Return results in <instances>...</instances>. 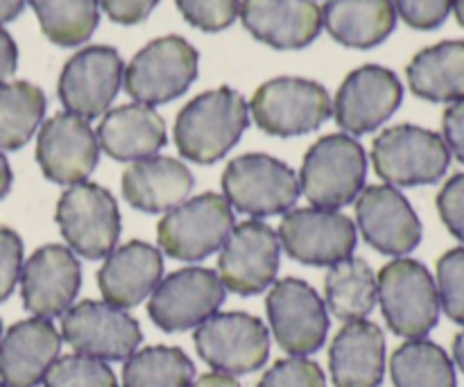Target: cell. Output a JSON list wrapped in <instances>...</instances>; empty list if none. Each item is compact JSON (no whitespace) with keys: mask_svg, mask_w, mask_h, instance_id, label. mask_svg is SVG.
<instances>
[{"mask_svg":"<svg viewBox=\"0 0 464 387\" xmlns=\"http://www.w3.org/2000/svg\"><path fill=\"white\" fill-rule=\"evenodd\" d=\"M249 125V107L231 86L207 91L190 100L175 121V145L193 163H216L227 157Z\"/></svg>","mask_w":464,"mask_h":387,"instance_id":"6da1fadb","label":"cell"},{"mask_svg":"<svg viewBox=\"0 0 464 387\" xmlns=\"http://www.w3.org/2000/svg\"><path fill=\"white\" fill-rule=\"evenodd\" d=\"M376 302L390 331L399 338L421 340L438 326L440 297L429 267L415 258H394L379 272Z\"/></svg>","mask_w":464,"mask_h":387,"instance_id":"7a4b0ae2","label":"cell"},{"mask_svg":"<svg viewBox=\"0 0 464 387\" xmlns=\"http://www.w3.org/2000/svg\"><path fill=\"white\" fill-rule=\"evenodd\" d=\"M367 175L362 145L347 134L322 136L308 148L299 170V193L317 208L347 207L361 195Z\"/></svg>","mask_w":464,"mask_h":387,"instance_id":"3957f363","label":"cell"},{"mask_svg":"<svg viewBox=\"0 0 464 387\" xmlns=\"http://www.w3.org/2000/svg\"><path fill=\"white\" fill-rule=\"evenodd\" d=\"M372 163L388 186L411 189L442 179L451 163V152L435 131L417 125H394L376 136Z\"/></svg>","mask_w":464,"mask_h":387,"instance_id":"277c9868","label":"cell"},{"mask_svg":"<svg viewBox=\"0 0 464 387\" xmlns=\"http://www.w3.org/2000/svg\"><path fill=\"white\" fill-rule=\"evenodd\" d=\"M222 190L231 208L249 218L288 213L299 199V179L290 166L270 154H243L227 163Z\"/></svg>","mask_w":464,"mask_h":387,"instance_id":"5b68a950","label":"cell"},{"mask_svg":"<svg viewBox=\"0 0 464 387\" xmlns=\"http://www.w3.org/2000/svg\"><path fill=\"white\" fill-rule=\"evenodd\" d=\"M54 220L68 249L91 261L107 258L121 240L122 222L116 199L91 181L68 186L57 202Z\"/></svg>","mask_w":464,"mask_h":387,"instance_id":"8992f818","label":"cell"},{"mask_svg":"<svg viewBox=\"0 0 464 387\" xmlns=\"http://www.w3.org/2000/svg\"><path fill=\"white\" fill-rule=\"evenodd\" d=\"M199 53L184 36L154 39L125 68V91L139 104H166L179 98L198 77Z\"/></svg>","mask_w":464,"mask_h":387,"instance_id":"52a82bcc","label":"cell"},{"mask_svg":"<svg viewBox=\"0 0 464 387\" xmlns=\"http://www.w3.org/2000/svg\"><path fill=\"white\" fill-rule=\"evenodd\" d=\"M236 227L225 195L202 193L168 211L157 225L159 247L179 261H202L225 245Z\"/></svg>","mask_w":464,"mask_h":387,"instance_id":"ba28073f","label":"cell"},{"mask_svg":"<svg viewBox=\"0 0 464 387\" xmlns=\"http://www.w3.org/2000/svg\"><path fill=\"white\" fill-rule=\"evenodd\" d=\"M249 109L254 122L266 134L281 139L315 131L334 113L324 86L304 77H276L266 82L256 89Z\"/></svg>","mask_w":464,"mask_h":387,"instance_id":"9c48e42d","label":"cell"},{"mask_svg":"<svg viewBox=\"0 0 464 387\" xmlns=\"http://www.w3.org/2000/svg\"><path fill=\"white\" fill-rule=\"evenodd\" d=\"M195 349L213 372L252 374L270 356V331L249 313H216L195 329Z\"/></svg>","mask_w":464,"mask_h":387,"instance_id":"30bf717a","label":"cell"},{"mask_svg":"<svg viewBox=\"0 0 464 387\" xmlns=\"http://www.w3.org/2000/svg\"><path fill=\"white\" fill-rule=\"evenodd\" d=\"M270 329L276 343L290 356H311L324 344L329 334L326 304L311 284L302 279H281L266 299Z\"/></svg>","mask_w":464,"mask_h":387,"instance_id":"8fae6325","label":"cell"},{"mask_svg":"<svg viewBox=\"0 0 464 387\" xmlns=\"http://www.w3.org/2000/svg\"><path fill=\"white\" fill-rule=\"evenodd\" d=\"M218 258L222 285L240 297L270 288L279 272L281 243L276 231L261 220H245L231 229Z\"/></svg>","mask_w":464,"mask_h":387,"instance_id":"7c38bea8","label":"cell"},{"mask_svg":"<svg viewBox=\"0 0 464 387\" xmlns=\"http://www.w3.org/2000/svg\"><path fill=\"white\" fill-rule=\"evenodd\" d=\"M227 288L207 267H184L161 279L150 295V320L166 334L198 329L225 304Z\"/></svg>","mask_w":464,"mask_h":387,"instance_id":"4fadbf2b","label":"cell"},{"mask_svg":"<svg viewBox=\"0 0 464 387\" xmlns=\"http://www.w3.org/2000/svg\"><path fill=\"white\" fill-rule=\"evenodd\" d=\"M279 243L290 258L304 266H335L353 254L358 243L352 218L331 208H295L284 213Z\"/></svg>","mask_w":464,"mask_h":387,"instance_id":"5bb4252c","label":"cell"},{"mask_svg":"<svg viewBox=\"0 0 464 387\" xmlns=\"http://www.w3.org/2000/svg\"><path fill=\"white\" fill-rule=\"evenodd\" d=\"M62 338L82 356L127 361L139 349L143 334L127 311L86 299L62 315Z\"/></svg>","mask_w":464,"mask_h":387,"instance_id":"9a60e30c","label":"cell"},{"mask_svg":"<svg viewBox=\"0 0 464 387\" xmlns=\"http://www.w3.org/2000/svg\"><path fill=\"white\" fill-rule=\"evenodd\" d=\"M125 66L116 48L89 45L72 54L59 75V100L68 113L84 121L102 116L122 84Z\"/></svg>","mask_w":464,"mask_h":387,"instance_id":"2e32d148","label":"cell"},{"mask_svg":"<svg viewBox=\"0 0 464 387\" xmlns=\"http://www.w3.org/2000/svg\"><path fill=\"white\" fill-rule=\"evenodd\" d=\"M100 161V143L89 121L72 113H54L41 125L36 163L45 179L75 186L89 179Z\"/></svg>","mask_w":464,"mask_h":387,"instance_id":"e0dca14e","label":"cell"},{"mask_svg":"<svg viewBox=\"0 0 464 387\" xmlns=\"http://www.w3.org/2000/svg\"><path fill=\"white\" fill-rule=\"evenodd\" d=\"M356 199L358 229L370 247L394 258L415 252L424 236L421 220L394 186H367Z\"/></svg>","mask_w":464,"mask_h":387,"instance_id":"ac0fdd59","label":"cell"},{"mask_svg":"<svg viewBox=\"0 0 464 387\" xmlns=\"http://www.w3.org/2000/svg\"><path fill=\"white\" fill-rule=\"evenodd\" d=\"M403 86L390 68L367 63L344 77L335 95V122L349 134H370L394 116Z\"/></svg>","mask_w":464,"mask_h":387,"instance_id":"d6986e66","label":"cell"},{"mask_svg":"<svg viewBox=\"0 0 464 387\" xmlns=\"http://www.w3.org/2000/svg\"><path fill=\"white\" fill-rule=\"evenodd\" d=\"M23 306L41 320L62 317L75 302L82 285V267L72 249L44 245L21 270Z\"/></svg>","mask_w":464,"mask_h":387,"instance_id":"ffe728a7","label":"cell"},{"mask_svg":"<svg viewBox=\"0 0 464 387\" xmlns=\"http://www.w3.org/2000/svg\"><path fill=\"white\" fill-rule=\"evenodd\" d=\"M238 14L254 39L276 50L306 48L324 25L313 0H243Z\"/></svg>","mask_w":464,"mask_h":387,"instance_id":"44dd1931","label":"cell"},{"mask_svg":"<svg viewBox=\"0 0 464 387\" xmlns=\"http://www.w3.org/2000/svg\"><path fill=\"white\" fill-rule=\"evenodd\" d=\"M62 352V335L50 320L30 317L9 326L0 340V381L7 387H36Z\"/></svg>","mask_w":464,"mask_h":387,"instance_id":"7402d4cb","label":"cell"},{"mask_svg":"<svg viewBox=\"0 0 464 387\" xmlns=\"http://www.w3.org/2000/svg\"><path fill=\"white\" fill-rule=\"evenodd\" d=\"M163 279V258L157 247L143 240H130L116 247L98 272L102 299L111 306L134 308L154 293Z\"/></svg>","mask_w":464,"mask_h":387,"instance_id":"603a6c76","label":"cell"},{"mask_svg":"<svg viewBox=\"0 0 464 387\" xmlns=\"http://www.w3.org/2000/svg\"><path fill=\"white\" fill-rule=\"evenodd\" d=\"M195 179L188 166L170 157H150L122 170L121 189L127 204L143 213H168L184 204Z\"/></svg>","mask_w":464,"mask_h":387,"instance_id":"cb8c5ba5","label":"cell"},{"mask_svg":"<svg viewBox=\"0 0 464 387\" xmlns=\"http://www.w3.org/2000/svg\"><path fill=\"white\" fill-rule=\"evenodd\" d=\"M335 387H379L385 374V335L367 320L347 322L329 349Z\"/></svg>","mask_w":464,"mask_h":387,"instance_id":"d4e9b609","label":"cell"},{"mask_svg":"<svg viewBox=\"0 0 464 387\" xmlns=\"http://www.w3.org/2000/svg\"><path fill=\"white\" fill-rule=\"evenodd\" d=\"M98 143L104 154L122 163L150 159L166 145V122L148 104H122L104 113L100 121Z\"/></svg>","mask_w":464,"mask_h":387,"instance_id":"484cf974","label":"cell"},{"mask_svg":"<svg viewBox=\"0 0 464 387\" xmlns=\"http://www.w3.org/2000/svg\"><path fill=\"white\" fill-rule=\"evenodd\" d=\"M322 23L338 44L370 50L392 34L397 12L392 0H326Z\"/></svg>","mask_w":464,"mask_h":387,"instance_id":"4316f807","label":"cell"},{"mask_svg":"<svg viewBox=\"0 0 464 387\" xmlns=\"http://www.w3.org/2000/svg\"><path fill=\"white\" fill-rule=\"evenodd\" d=\"M411 91L429 102L464 100V41H442L424 48L406 68Z\"/></svg>","mask_w":464,"mask_h":387,"instance_id":"83f0119b","label":"cell"},{"mask_svg":"<svg viewBox=\"0 0 464 387\" xmlns=\"http://www.w3.org/2000/svg\"><path fill=\"white\" fill-rule=\"evenodd\" d=\"M326 308L338 320H365L376 306V275L367 261L349 256L329 267L324 276Z\"/></svg>","mask_w":464,"mask_h":387,"instance_id":"f1b7e54d","label":"cell"},{"mask_svg":"<svg viewBox=\"0 0 464 387\" xmlns=\"http://www.w3.org/2000/svg\"><path fill=\"white\" fill-rule=\"evenodd\" d=\"M394 387H458L456 365L440 344L408 340L390 358Z\"/></svg>","mask_w":464,"mask_h":387,"instance_id":"f546056e","label":"cell"},{"mask_svg":"<svg viewBox=\"0 0 464 387\" xmlns=\"http://www.w3.org/2000/svg\"><path fill=\"white\" fill-rule=\"evenodd\" d=\"M45 116L44 91L30 82L0 86V152L27 145Z\"/></svg>","mask_w":464,"mask_h":387,"instance_id":"4dcf8cb0","label":"cell"},{"mask_svg":"<svg viewBox=\"0 0 464 387\" xmlns=\"http://www.w3.org/2000/svg\"><path fill=\"white\" fill-rule=\"evenodd\" d=\"M45 39L62 48L86 44L100 23L98 0H30Z\"/></svg>","mask_w":464,"mask_h":387,"instance_id":"1f68e13d","label":"cell"},{"mask_svg":"<svg viewBox=\"0 0 464 387\" xmlns=\"http://www.w3.org/2000/svg\"><path fill=\"white\" fill-rule=\"evenodd\" d=\"M195 365L177 347H145L134 352L122 367V387H190Z\"/></svg>","mask_w":464,"mask_h":387,"instance_id":"d6a6232c","label":"cell"},{"mask_svg":"<svg viewBox=\"0 0 464 387\" xmlns=\"http://www.w3.org/2000/svg\"><path fill=\"white\" fill-rule=\"evenodd\" d=\"M44 387H118V381L104 361L72 353L54 361L45 374Z\"/></svg>","mask_w":464,"mask_h":387,"instance_id":"836d02e7","label":"cell"},{"mask_svg":"<svg viewBox=\"0 0 464 387\" xmlns=\"http://www.w3.org/2000/svg\"><path fill=\"white\" fill-rule=\"evenodd\" d=\"M440 308L456 324L464 326V247L449 249L438 261Z\"/></svg>","mask_w":464,"mask_h":387,"instance_id":"e575fe53","label":"cell"},{"mask_svg":"<svg viewBox=\"0 0 464 387\" xmlns=\"http://www.w3.org/2000/svg\"><path fill=\"white\" fill-rule=\"evenodd\" d=\"M256 387H326V376L311 358L293 356L276 361Z\"/></svg>","mask_w":464,"mask_h":387,"instance_id":"d590c367","label":"cell"},{"mask_svg":"<svg viewBox=\"0 0 464 387\" xmlns=\"http://www.w3.org/2000/svg\"><path fill=\"white\" fill-rule=\"evenodd\" d=\"M181 16L202 32L227 30L240 12V0H175Z\"/></svg>","mask_w":464,"mask_h":387,"instance_id":"8d00e7d4","label":"cell"},{"mask_svg":"<svg viewBox=\"0 0 464 387\" xmlns=\"http://www.w3.org/2000/svg\"><path fill=\"white\" fill-rule=\"evenodd\" d=\"M394 12L415 30H435L449 18L453 0H392Z\"/></svg>","mask_w":464,"mask_h":387,"instance_id":"74e56055","label":"cell"},{"mask_svg":"<svg viewBox=\"0 0 464 387\" xmlns=\"http://www.w3.org/2000/svg\"><path fill=\"white\" fill-rule=\"evenodd\" d=\"M23 270V240L9 227L0 225V304L9 299Z\"/></svg>","mask_w":464,"mask_h":387,"instance_id":"f35d334b","label":"cell"},{"mask_svg":"<svg viewBox=\"0 0 464 387\" xmlns=\"http://www.w3.org/2000/svg\"><path fill=\"white\" fill-rule=\"evenodd\" d=\"M438 213L444 227L464 243V172L453 175L438 195Z\"/></svg>","mask_w":464,"mask_h":387,"instance_id":"ab89813d","label":"cell"},{"mask_svg":"<svg viewBox=\"0 0 464 387\" xmlns=\"http://www.w3.org/2000/svg\"><path fill=\"white\" fill-rule=\"evenodd\" d=\"M157 5L159 0H100L104 14L121 25H136L145 21Z\"/></svg>","mask_w":464,"mask_h":387,"instance_id":"60d3db41","label":"cell"},{"mask_svg":"<svg viewBox=\"0 0 464 387\" xmlns=\"http://www.w3.org/2000/svg\"><path fill=\"white\" fill-rule=\"evenodd\" d=\"M442 131L444 143L449 152L464 166V100L453 102L442 116Z\"/></svg>","mask_w":464,"mask_h":387,"instance_id":"b9f144b4","label":"cell"},{"mask_svg":"<svg viewBox=\"0 0 464 387\" xmlns=\"http://www.w3.org/2000/svg\"><path fill=\"white\" fill-rule=\"evenodd\" d=\"M18 66V48L14 44L12 34L5 27H0V86L7 84L9 77L16 73Z\"/></svg>","mask_w":464,"mask_h":387,"instance_id":"7bdbcfd3","label":"cell"},{"mask_svg":"<svg viewBox=\"0 0 464 387\" xmlns=\"http://www.w3.org/2000/svg\"><path fill=\"white\" fill-rule=\"evenodd\" d=\"M190 387H240L238 381L229 374H220V372H211V374L199 376L198 381H193Z\"/></svg>","mask_w":464,"mask_h":387,"instance_id":"ee69618b","label":"cell"},{"mask_svg":"<svg viewBox=\"0 0 464 387\" xmlns=\"http://www.w3.org/2000/svg\"><path fill=\"white\" fill-rule=\"evenodd\" d=\"M25 9V0H0V25L21 16Z\"/></svg>","mask_w":464,"mask_h":387,"instance_id":"f6af8a7d","label":"cell"},{"mask_svg":"<svg viewBox=\"0 0 464 387\" xmlns=\"http://www.w3.org/2000/svg\"><path fill=\"white\" fill-rule=\"evenodd\" d=\"M12 181H14L12 168H9V161L5 159V154L0 152V199L9 193V189H12Z\"/></svg>","mask_w":464,"mask_h":387,"instance_id":"bcb514c9","label":"cell"},{"mask_svg":"<svg viewBox=\"0 0 464 387\" xmlns=\"http://www.w3.org/2000/svg\"><path fill=\"white\" fill-rule=\"evenodd\" d=\"M453 363L460 367V372L464 374V331L453 338Z\"/></svg>","mask_w":464,"mask_h":387,"instance_id":"7dc6e473","label":"cell"},{"mask_svg":"<svg viewBox=\"0 0 464 387\" xmlns=\"http://www.w3.org/2000/svg\"><path fill=\"white\" fill-rule=\"evenodd\" d=\"M453 12H456L458 25L464 27V0H453Z\"/></svg>","mask_w":464,"mask_h":387,"instance_id":"c3c4849f","label":"cell"},{"mask_svg":"<svg viewBox=\"0 0 464 387\" xmlns=\"http://www.w3.org/2000/svg\"><path fill=\"white\" fill-rule=\"evenodd\" d=\"M0 340H3V322H0Z\"/></svg>","mask_w":464,"mask_h":387,"instance_id":"681fc988","label":"cell"},{"mask_svg":"<svg viewBox=\"0 0 464 387\" xmlns=\"http://www.w3.org/2000/svg\"><path fill=\"white\" fill-rule=\"evenodd\" d=\"M0 387H7V385H5V383H3V381H0Z\"/></svg>","mask_w":464,"mask_h":387,"instance_id":"f907efd6","label":"cell"}]
</instances>
